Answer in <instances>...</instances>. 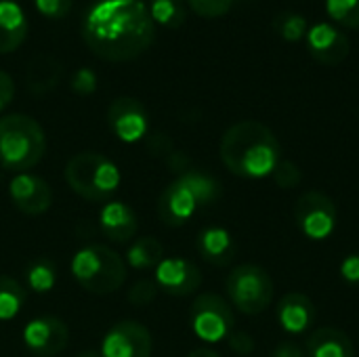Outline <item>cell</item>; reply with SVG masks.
<instances>
[{"mask_svg": "<svg viewBox=\"0 0 359 357\" xmlns=\"http://www.w3.org/2000/svg\"><path fill=\"white\" fill-rule=\"evenodd\" d=\"M72 271L78 284L93 295L116 292L118 288H122L128 274L122 257L101 244H93L78 250L72 261Z\"/></svg>", "mask_w": 359, "mask_h": 357, "instance_id": "cell-5", "label": "cell"}, {"mask_svg": "<svg viewBox=\"0 0 359 357\" xmlns=\"http://www.w3.org/2000/svg\"><path fill=\"white\" fill-rule=\"evenodd\" d=\"M309 357H355L351 339L337 328H318L307 337Z\"/></svg>", "mask_w": 359, "mask_h": 357, "instance_id": "cell-20", "label": "cell"}, {"mask_svg": "<svg viewBox=\"0 0 359 357\" xmlns=\"http://www.w3.org/2000/svg\"><path fill=\"white\" fill-rule=\"evenodd\" d=\"M164 261V248L156 238H141L128 250V265L135 269L158 267Z\"/></svg>", "mask_w": 359, "mask_h": 357, "instance_id": "cell-23", "label": "cell"}, {"mask_svg": "<svg viewBox=\"0 0 359 357\" xmlns=\"http://www.w3.org/2000/svg\"><path fill=\"white\" fill-rule=\"evenodd\" d=\"M187 357H219V353H215L212 349H196Z\"/></svg>", "mask_w": 359, "mask_h": 357, "instance_id": "cell-37", "label": "cell"}, {"mask_svg": "<svg viewBox=\"0 0 359 357\" xmlns=\"http://www.w3.org/2000/svg\"><path fill=\"white\" fill-rule=\"evenodd\" d=\"M78 357H103L101 353H97V351H82V353H78Z\"/></svg>", "mask_w": 359, "mask_h": 357, "instance_id": "cell-38", "label": "cell"}, {"mask_svg": "<svg viewBox=\"0 0 359 357\" xmlns=\"http://www.w3.org/2000/svg\"><path fill=\"white\" fill-rule=\"evenodd\" d=\"M147 8L156 25L177 29L185 23L189 4L187 0H151Z\"/></svg>", "mask_w": 359, "mask_h": 357, "instance_id": "cell-22", "label": "cell"}, {"mask_svg": "<svg viewBox=\"0 0 359 357\" xmlns=\"http://www.w3.org/2000/svg\"><path fill=\"white\" fill-rule=\"evenodd\" d=\"M227 295L242 314L257 316L271 305L273 282L263 267L240 265L227 276Z\"/></svg>", "mask_w": 359, "mask_h": 357, "instance_id": "cell-7", "label": "cell"}, {"mask_svg": "<svg viewBox=\"0 0 359 357\" xmlns=\"http://www.w3.org/2000/svg\"><path fill=\"white\" fill-rule=\"evenodd\" d=\"M86 46L105 61H128L145 53L156 23L143 0H97L82 19Z\"/></svg>", "mask_w": 359, "mask_h": 357, "instance_id": "cell-1", "label": "cell"}, {"mask_svg": "<svg viewBox=\"0 0 359 357\" xmlns=\"http://www.w3.org/2000/svg\"><path fill=\"white\" fill-rule=\"evenodd\" d=\"M307 50L311 57L324 65H339L349 57L351 44L347 34L334 23L320 21L307 32Z\"/></svg>", "mask_w": 359, "mask_h": 357, "instance_id": "cell-12", "label": "cell"}, {"mask_svg": "<svg viewBox=\"0 0 359 357\" xmlns=\"http://www.w3.org/2000/svg\"><path fill=\"white\" fill-rule=\"evenodd\" d=\"M326 11L339 25L359 29V0H326Z\"/></svg>", "mask_w": 359, "mask_h": 357, "instance_id": "cell-26", "label": "cell"}, {"mask_svg": "<svg viewBox=\"0 0 359 357\" xmlns=\"http://www.w3.org/2000/svg\"><path fill=\"white\" fill-rule=\"evenodd\" d=\"M341 278L345 284L359 288V252H353L343 259L341 263Z\"/></svg>", "mask_w": 359, "mask_h": 357, "instance_id": "cell-33", "label": "cell"}, {"mask_svg": "<svg viewBox=\"0 0 359 357\" xmlns=\"http://www.w3.org/2000/svg\"><path fill=\"white\" fill-rule=\"evenodd\" d=\"M156 292H158L156 282H151V280H141V282H137V284L130 288L128 301H130L133 305L145 307V305H149V303L156 299Z\"/></svg>", "mask_w": 359, "mask_h": 357, "instance_id": "cell-30", "label": "cell"}, {"mask_svg": "<svg viewBox=\"0 0 359 357\" xmlns=\"http://www.w3.org/2000/svg\"><path fill=\"white\" fill-rule=\"evenodd\" d=\"M72 88L78 95H93L97 90V74L90 67H80L72 76Z\"/></svg>", "mask_w": 359, "mask_h": 357, "instance_id": "cell-32", "label": "cell"}, {"mask_svg": "<svg viewBox=\"0 0 359 357\" xmlns=\"http://www.w3.org/2000/svg\"><path fill=\"white\" fill-rule=\"evenodd\" d=\"M294 221L305 238L322 242L337 227V206L326 194L307 191L294 204Z\"/></svg>", "mask_w": 359, "mask_h": 357, "instance_id": "cell-8", "label": "cell"}, {"mask_svg": "<svg viewBox=\"0 0 359 357\" xmlns=\"http://www.w3.org/2000/svg\"><path fill=\"white\" fill-rule=\"evenodd\" d=\"M99 223H101V231L111 242H128L137 234V215L133 213V208H128L122 202L105 204Z\"/></svg>", "mask_w": 359, "mask_h": 357, "instance_id": "cell-18", "label": "cell"}, {"mask_svg": "<svg viewBox=\"0 0 359 357\" xmlns=\"http://www.w3.org/2000/svg\"><path fill=\"white\" fill-rule=\"evenodd\" d=\"M67 185L90 202L107 200L120 185L118 166L101 154L82 151L76 154L65 166Z\"/></svg>", "mask_w": 359, "mask_h": 357, "instance_id": "cell-6", "label": "cell"}, {"mask_svg": "<svg viewBox=\"0 0 359 357\" xmlns=\"http://www.w3.org/2000/svg\"><path fill=\"white\" fill-rule=\"evenodd\" d=\"M187 4L200 17L215 19V17H223L225 13H229L233 0H187Z\"/></svg>", "mask_w": 359, "mask_h": 357, "instance_id": "cell-28", "label": "cell"}, {"mask_svg": "<svg viewBox=\"0 0 359 357\" xmlns=\"http://www.w3.org/2000/svg\"><path fill=\"white\" fill-rule=\"evenodd\" d=\"M221 196V185L212 177L187 170L172 181L158 200V217L164 225H185L202 206L212 204Z\"/></svg>", "mask_w": 359, "mask_h": 357, "instance_id": "cell-3", "label": "cell"}, {"mask_svg": "<svg viewBox=\"0 0 359 357\" xmlns=\"http://www.w3.org/2000/svg\"><path fill=\"white\" fill-rule=\"evenodd\" d=\"M27 282L36 292H46L55 284V267L46 261H36L27 269Z\"/></svg>", "mask_w": 359, "mask_h": 357, "instance_id": "cell-27", "label": "cell"}, {"mask_svg": "<svg viewBox=\"0 0 359 357\" xmlns=\"http://www.w3.org/2000/svg\"><path fill=\"white\" fill-rule=\"evenodd\" d=\"M229 345H231V349L238 351L240 356H248V353H252V349H255L252 339H250L248 335H244V332L229 335Z\"/></svg>", "mask_w": 359, "mask_h": 357, "instance_id": "cell-35", "label": "cell"}, {"mask_svg": "<svg viewBox=\"0 0 359 357\" xmlns=\"http://www.w3.org/2000/svg\"><path fill=\"white\" fill-rule=\"evenodd\" d=\"M107 122L114 135L126 143L139 141L147 135L149 118L143 103L135 97H118L109 103Z\"/></svg>", "mask_w": 359, "mask_h": 357, "instance_id": "cell-11", "label": "cell"}, {"mask_svg": "<svg viewBox=\"0 0 359 357\" xmlns=\"http://www.w3.org/2000/svg\"><path fill=\"white\" fill-rule=\"evenodd\" d=\"M282 147L269 126L257 120H242L229 126L221 139V160L238 177H271L282 162Z\"/></svg>", "mask_w": 359, "mask_h": 357, "instance_id": "cell-2", "label": "cell"}, {"mask_svg": "<svg viewBox=\"0 0 359 357\" xmlns=\"http://www.w3.org/2000/svg\"><path fill=\"white\" fill-rule=\"evenodd\" d=\"M316 320L313 301L301 292H288L278 303V322L288 335H305Z\"/></svg>", "mask_w": 359, "mask_h": 357, "instance_id": "cell-16", "label": "cell"}, {"mask_svg": "<svg viewBox=\"0 0 359 357\" xmlns=\"http://www.w3.org/2000/svg\"><path fill=\"white\" fill-rule=\"evenodd\" d=\"M11 198L23 215L36 217L50 208L53 191L40 177L21 173L11 181Z\"/></svg>", "mask_w": 359, "mask_h": 357, "instance_id": "cell-15", "label": "cell"}, {"mask_svg": "<svg viewBox=\"0 0 359 357\" xmlns=\"http://www.w3.org/2000/svg\"><path fill=\"white\" fill-rule=\"evenodd\" d=\"M273 357H305L303 349L299 345H294L292 341H284L276 347Z\"/></svg>", "mask_w": 359, "mask_h": 357, "instance_id": "cell-36", "label": "cell"}, {"mask_svg": "<svg viewBox=\"0 0 359 357\" xmlns=\"http://www.w3.org/2000/svg\"><path fill=\"white\" fill-rule=\"evenodd\" d=\"M202 284V271L185 259H164L156 271V286L172 297H187Z\"/></svg>", "mask_w": 359, "mask_h": 357, "instance_id": "cell-14", "label": "cell"}, {"mask_svg": "<svg viewBox=\"0 0 359 357\" xmlns=\"http://www.w3.org/2000/svg\"><path fill=\"white\" fill-rule=\"evenodd\" d=\"M103 357H149L151 356V335L145 326L137 322L116 324L103 339Z\"/></svg>", "mask_w": 359, "mask_h": 357, "instance_id": "cell-10", "label": "cell"}, {"mask_svg": "<svg viewBox=\"0 0 359 357\" xmlns=\"http://www.w3.org/2000/svg\"><path fill=\"white\" fill-rule=\"evenodd\" d=\"M46 149L42 126L25 116L11 114L0 118V166L15 173H25L36 166Z\"/></svg>", "mask_w": 359, "mask_h": 357, "instance_id": "cell-4", "label": "cell"}, {"mask_svg": "<svg viewBox=\"0 0 359 357\" xmlns=\"http://www.w3.org/2000/svg\"><path fill=\"white\" fill-rule=\"evenodd\" d=\"M273 25H276V32H278L284 40H288V42H297V40L305 38L307 32H309L307 19H305L303 15H299V13H292V11L280 13V15L273 19Z\"/></svg>", "mask_w": 359, "mask_h": 357, "instance_id": "cell-25", "label": "cell"}, {"mask_svg": "<svg viewBox=\"0 0 359 357\" xmlns=\"http://www.w3.org/2000/svg\"><path fill=\"white\" fill-rule=\"evenodd\" d=\"M23 341L38 357H55L67 347L69 330L57 318H38L25 326Z\"/></svg>", "mask_w": 359, "mask_h": 357, "instance_id": "cell-13", "label": "cell"}, {"mask_svg": "<svg viewBox=\"0 0 359 357\" xmlns=\"http://www.w3.org/2000/svg\"><path fill=\"white\" fill-rule=\"evenodd\" d=\"M271 177L276 179V183L282 189H290V187H294V185L301 183V170H299V166L292 164V162H286V160H282L278 164V168L273 170Z\"/></svg>", "mask_w": 359, "mask_h": 357, "instance_id": "cell-29", "label": "cell"}, {"mask_svg": "<svg viewBox=\"0 0 359 357\" xmlns=\"http://www.w3.org/2000/svg\"><path fill=\"white\" fill-rule=\"evenodd\" d=\"M27 36V17L15 0H0V55L17 50Z\"/></svg>", "mask_w": 359, "mask_h": 357, "instance_id": "cell-17", "label": "cell"}, {"mask_svg": "<svg viewBox=\"0 0 359 357\" xmlns=\"http://www.w3.org/2000/svg\"><path fill=\"white\" fill-rule=\"evenodd\" d=\"M13 97H15V82L6 72L0 69V112L13 101Z\"/></svg>", "mask_w": 359, "mask_h": 357, "instance_id": "cell-34", "label": "cell"}, {"mask_svg": "<svg viewBox=\"0 0 359 357\" xmlns=\"http://www.w3.org/2000/svg\"><path fill=\"white\" fill-rule=\"evenodd\" d=\"M198 252L210 265H227L236 257V242L223 227H206L198 236Z\"/></svg>", "mask_w": 359, "mask_h": 357, "instance_id": "cell-19", "label": "cell"}, {"mask_svg": "<svg viewBox=\"0 0 359 357\" xmlns=\"http://www.w3.org/2000/svg\"><path fill=\"white\" fill-rule=\"evenodd\" d=\"M25 303V292L21 284L8 276H0V320L15 318Z\"/></svg>", "mask_w": 359, "mask_h": 357, "instance_id": "cell-24", "label": "cell"}, {"mask_svg": "<svg viewBox=\"0 0 359 357\" xmlns=\"http://www.w3.org/2000/svg\"><path fill=\"white\" fill-rule=\"evenodd\" d=\"M233 322L236 320L231 307L219 295H202L194 301L191 328L202 341L219 343L223 339H229Z\"/></svg>", "mask_w": 359, "mask_h": 357, "instance_id": "cell-9", "label": "cell"}, {"mask_svg": "<svg viewBox=\"0 0 359 357\" xmlns=\"http://www.w3.org/2000/svg\"><path fill=\"white\" fill-rule=\"evenodd\" d=\"M34 4L46 19H63L72 11V0H34Z\"/></svg>", "mask_w": 359, "mask_h": 357, "instance_id": "cell-31", "label": "cell"}, {"mask_svg": "<svg viewBox=\"0 0 359 357\" xmlns=\"http://www.w3.org/2000/svg\"><path fill=\"white\" fill-rule=\"evenodd\" d=\"M59 78H61V65L53 57L40 55V57L32 59V63L27 65L25 82L34 95L50 93L59 84Z\"/></svg>", "mask_w": 359, "mask_h": 357, "instance_id": "cell-21", "label": "cell"}]
</instances>
